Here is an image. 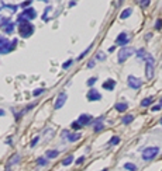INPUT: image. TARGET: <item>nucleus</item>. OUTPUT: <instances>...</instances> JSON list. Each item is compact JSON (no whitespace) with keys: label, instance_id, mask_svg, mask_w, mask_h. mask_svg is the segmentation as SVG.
<instances>
[{"label":"nucleus","instance_id":"f257e3e1","mask_svg":"<svg viewBox=\"0 0 162 171\" xmlns=\"http://www.w3.org/2000/svg\"><path fill=\"white\" fill-rule=\"evenodd\" d=\"M17 46V39H11L9 41L7 38L0 35V53H9Z\"/></svg>","mask_w":162,"mask_h":171},{"label":"nucleus","instance_id":"f03ea898","mask_svg":"<svg viewBox=\"0 0 162 171\" xmlns=\"http://www.w3.org/2000/svg\"><path fill=\"white\" fill-rule=\"evenodd\" d=\"M19 24H20V27H19L20 35L23 38L31 37L32 33H34V25L30 24V21H21V23H19Z\"/></svg>","mask_w":162,"mask_h":171},{"label":"nucleus","instance_id":"7ed1b4c3","mask_svg":"<svg viewBox=\"0 0 162 171\" xmlns=\"http://www.w3.org/2000/svg\"><path fill=\"white\" fill-rule=\"evenodd\" d=\"M35 17H37V11L32 9V7H26L23 13L19 16L17 23H21V21H30V20H34Z\"/></svg>","mask_w":162,"mask_h":171},{"label":"nucleus","instance_id":"20e7f679","mask_svg":"<svg viewBox=\"0 0 162 171\" xmlns=\"http://www.w3.org/2000/svg\"><path fill=\"white\" fill-rule=\"evenodd\" d=\"M158 152H159V149L158 147H154V146H151V147H147L142 150V160H145V161H149V160H152L155 156L158 154Z\"/></svg>","mask_w":162,"mask_h":171},{"label":"nucleus","instance_id":"39448f33","mask_svg":"<svg viewBox=\"0 0 162 171\" xmlns=\"http://www.w3.org/2000/svg\"><path fill=\"white\" fill-rule=\"evenodd\" d=\"M147 60V66H145V73H147V79L151 80L154 77V58L151 55L145 56Z\"/></svg>","mask_w":162,"mask_h":171},{"label":"nucleus","instance_id":"423d86ee","mask_svg":"<svg viewBox=\"0 0 162 171\" xmlns=\"http://www.w3.org/2000/svg\"><path fill=\"white\" fill-rule=\"evenodd\" d=\"M133 53H134V49H133V48H123V49H120L118 58H117V59H118V63H124Z\"/></svg>","mask_w":162,"mask_h":171},{"label":"nucleus","instance_id":"0eeeda50","mask_svg":"<svg viewBox=\"0 0 162 171\" xmlns=\"http://www.w3.org/2000/svg\"><path fill=\"white\" fill-rule=\"evenodd\" d=\"M127 83H128L130 88H133V90H138V88L141 87L142 81H141V79L135 77V76H133V74H130L128 77H127Z\"/></svg>","mask_w":162,"mask_h":171},{"label":"nucleus","instance_id":"6e6552de","mask_svg":"<svg viewBox=\"0 0 162 171\" xmlns=\"http://www.w3.org/2000/svg\"><path fill=\"white\" fill-rule=\"evenodd\" d=\"M66 100H68V95L65 94V93H61L59 95H58V98H56L55 101V105H54V108L55 110H61L62 107L65 105V102H66Z\"/></svg>","mask_w":162,"mask_h":171},{"label":"nucleus","instance_id":"1a4fd4ad","mask_svg":"<svg viewBox=\"0 0 162 171\" xmlns=\"http://www.w3.org/2000/svg\"><path fill=\"white\" fill-rule=\"evenodd\" d=\"M86 97H88L89 101H100V100H102V94L97 91V90L92 88V90L88 93V95H86Z\"/></svg>","mask_w":162,"mask_h":171},{"label":"nucleus","instance_id":"9d476101","mask_svg":"<svg viewBox=\"0 0 162 171\" xmlns=\"http://www.w3.org/2000/svg\"><path fill=\"white\" fill-rule=\"evenodd\" d=\"M128 42H130V37H128V34H125V33H121L116 39V44L120 46H125Z\"/></svg>","mask_w":162,"mask_h":171},{"label":"nucleus","instance_id":"9b49d317","mask_svg":"<svg viewBox=\"0 0 162 171\" xmlns=\"http://www.w3.org/2000/svg\"><path fill=\"white\" fill-rule=\"evenodd\" d=\"M78 122L80 125H88L92 122V116L89 115V114H82V115L78 118Z\"/></svg>","mask_w":162,"mask_h":171},{"label":"nucleus","instance_id":"f8f14e48","mask_svg":"<svg viewBox=\"0 0 162 171\" xmlns=\"http://www.w3.org/2000/svg\"><path fill=\"white\" fill-rule=\"evenodd\" d=\"M114 86H116V81L113 79H109L103 83V88H104V90H109V91H113V90H114Z\"/></svg>","mask_w":162,"mask_h":171},{"label":"nucleus","instance_id":"ddd939ff","mask_svg":"<svg viewBox=\"0 0 162 171\" xmlns=\"http://www.w3.org/2000/svg\"><path fill=\"white\" fill-rule=\"evenodd\" d=\"M127 108H128V104H127V102H118V104H116V110L118 112L127 111Z\"/></svg>","mask_w":162,"mask_h":171},{"label":"nucleus","instance_id":"4468645a","mask_svg":"<svg viewBox=\"0 0 162 171\" xmlns=\"http://www.w3.org/2000/svg\"><path fill=\"white\" fill-rule=\"evenodd\" d=\"M66 139H68V142H76V140H79L80 139V133H68V136H66Z\"/></svg>","mask_w":162,"mask_h":171},{"label":"nucleus","instance_id":"2eb2a0df","mask_svg":"<svg viewBox=\"0 0 162 171\" xmlns=\"http://www.w3.org/2000/svg\"><path fill=\"white\" fill-rule=\"evenodd\" d=\"M3 30H4L6 34H11L14 31V23H11V21H10L7 25H4V27H3Z\"/></svg>","mask_w":162,"mask_h":171},{"label":"nucleus","instance_id":"dca6fc26","mask_svg":"<svg viewBox=\"0 0 162 171\" xmlns=\"http://www.w3.org/2000/svg\"><path fill=\"white\" fill-rule=\"evenodd\" d=\"M131 13H133V9H125L123 13L120 14V19L121 20H125V19H128L130 16H131Z\"/></svg>","mask_w":162,"mask_h":171},{"label":"nucleus","instance_id":"f3484780","mask_svg":"<svg viewBox=\"0 0 162 171\" xmlns=\"http://www.w3.org/2000/svg\"><path fill=\"white\" fill-rule=\"evenodd\" d=\"M102 119H103V118H99V122L94 124V132H100V130L104 129V125L102 124Z\"/></svg>","mask_w":162,"mask_h":171},{"label":"nucleus","instance_id":"a211bd4d","mask_svg":"<svg viewBox=\"0 0 162 171\" xmlns=\"http://www.w3.org/2000/svg\"><path fill=\"white\" fill-rule=\"evenodd\" d=\"M58 154H59V153L56 152V150H48L45 156H46V158H56Z\"/></svg>","mask_w":162,"mask_h":171},{"label":"nucleus","instance_id":"6ab92c4d","mask_svg":"<svg viewBox=\"0 0 162 171\" xmlns=\"http://www.w3.org/2000/svg\"><path fill=\"white\" fill-rule=\"evenodd\" d=\"M19 161H20V154H14L13 157L9 160V163H7V164H9V166H13V164H17Z\"/></svg>","mask_w":162,"mask_h":171},{"label":"nucleus","instance_id":"aec40b11","mask_svg":"<svg viewBox=\"0 0 162 171\" xmlns=\"http://www.w3.org/2000/svg\"><path fill=\"white\" fill-rule=\"evenodd\" d=\"M133 119H134V116L133 115H125L123 119H121V122L124 124V125H128V124H131L133 122Z\"/></svg>","mask_w":162,"mask_h":171},{"label":"nucleus","instance_id":"412c9836","mask_svg":"<svg viewBox=\"0 0 162 171\" xmlns=\"http://www.w3.org/2000/svg\"><path fill=\"white\" fill-rule=\"evenodd\" d=\"M152 101H154L152 97L145 98V100H142V101H141V107H148V105H151V104H152Z\"/></svg>","mask_w":162,"mask_h":171},{"label":"nucleus","instance_id":"4be33fe9","mask_svg":"<svg viewBox=\"0 0 162 171\" xmlns=\"http://www.w3.org/2000/svg\"><path fill=\"white\" fill-rule=\"evenodd\" d=\"M124 168H125V170H130V171H137V167H135L133 163H125Z\"/></svg>","mask_w":162,"mask_h":171},{"label":"nucleus","instance_id":"5701e85b","mask_svg":"<svg viewBox=\"0 0 162 171\" xmlns=\"http://www.w3.org/2000/svg\"><path fill=\"white\" fill-rule=\"evenodd\" d=\"M109 143H110L111 146H116V144L120 143V138H118V136H113V138L110 139V142H109Z\"/></svg>","mask_w":162,"mask_h":171},{"label":"nucleus","instance_id":"b1692460","mask_svg":"<svg viewBox=\"0 0 162 171\" xmlns=\"http://www.w3.org/2000/svg\"><path fill=\"white\" fill-rule=\"evenodd\" d=\"M10 23V19L9 17H0V27H4Z\"/></svg>","mask_w":162,"mask_h":171},{"label":"nucleus","instance_id":"393cba45","mask_svg":"<svg viewBox=\"0 0 162 171\" xmlns=\"http://www.w3.org/2000/svg\"><path fill=\"white\" fill-rule=\"evenodd\" d=\"M46 158L45 157H40V158H37V164L40 167H44V166H46Z\"/></svg>","mask_w":162,"mask_h":171},{"label":"nucleus","instance_id":"a878e982","mask_svg":"<svg viewBox=\"0 0 162 171\" xmlns=\"http://www.w3.org/2000/svg\"><path fill=\"white\" fill-rule=\"evenodd\" d=\"M72 161H74V156H68V157H66L64 161H62V166H69Z\"/></svg>","mask_w":162,"mask_h":171},{"label":"nucleus","instance_id":"bb28decb","mask_svg":"<svg viewBox=\"0 0 162 171\" xmlns=\"http://www.w3.org/2000/svg\"><path fill=\"white\" fill-rule=\"evenodd\" d=\"M3 7H6V9H9L10 11H17V7H19V6H16V4H3Z\"/></svg>","mask_w":162,"mask_h":171},{"label":"nucleus","instance_id":"cd10ccee","mask_svg":"<svg viewBox=\"0 0 162 171\" xmlns=\"http://www.w3.org/2000/svg\"><path fill=\"white\" fill-rule=\"evenodd\" d=\"M72 63H74V60H72V59L66 60V62H65L64 65H62V67H64V69H69L70 66H72Z\"/></svg>","mask_w":162,"mask_h":171},{"label":"nucleus","instance_id":"c85d7f7f","mask_svg":"<svg viewBox=\"0 0 162 171\" xmlns=\"http://www.w3.org/2000/svg\"><path fill=\"white\" fill-rule=\"evenodd\" d=\"M96 81H97V77H90V79L88 80V86L89 87H92V86H94Z\"/></svg>","mask_w":162,"mask_h":171},{"label":"nucleus","instance_id":"c756f323","mask_svg":"<svg viewBox=\"0 0 162 171\" xmlns=\"http://www.w3.org/2000/svg\"><path fill=\"white\" fill-rule=\"evenodd\" d=\"M50 11H51V7H46L45 11H44V16H42V20H44V21H48V17H46V16H48Z\"/></svg>","mask_w":162,"mask_h":171},{"label":"nucleus","instance_id":"7c9ffc66","mask_svg":"<svg viewBox=\"0 0 162 171\" xmlns=\"http://www.w3.org/2000/svg\"><path fill=\"white\" fill-rule=\"evenodd\" d=\"M90 49H92V45H89V46H88V48H86V49H85V51H83V52H82V53H80V55H79V59H82V58H83V56H85V55H86V53H88V52H89V51H90Z\"/></svg>","mask_w":162,"mask_h":171},{"label":"nucleus","instance_id":"2f4dec72","mask_svg":"<svg viewBox=\"0 0 162 171\" xmlns=\"http://www.w3.org/2000/svg\"><path fill=\"white\" fill-rule=\"evenodd\" d=\"M137 56H138V59H141V58H145V56H147V53H145V51H144V49H140V51L137 52Z\"/></svg>","mask_w":162,"mask_h":171},{"label":"nucleus","instance_id":"473e14b6","mask_svg":"<svg viewBox=\"0 0 162 171\" xmlns=\"http://www.w3.org/2000/svg\"><path fill=\"white\" fill-rule=\"evenodd\" d=\"M42 93H44V88H37V90H34V93H32V94H34V95L37 97V95L42 94Z\"/></svg>","mask_w":162,"mask_h":171},{"label":"nucleus","instance_id":"72a5a7b5","mask_svg":"<svg viewBox=\"0 0 162 171\" xmlns=\"http://www.w3.org/2000/svg\"><path fill=\"white\" fill-rule=\"evenodd\" d=\"M38 140H40V138H38V136H35V138L32 139V142H31V147H35V146H37Z\"/></svg>","mask_w":162,"mask_h":171},{"label":"nucleus","instance_id":"f704fd0d","mask_svg":"<svg viewBox=\"0 0 162 171\" xmlns=\"http://www.w3.org/2000/svg\"><path fill=\"white\" fill-rule=\"evenodd\" d=\"M162 27V20H157V23H155V30H161Z\"/></svg>","mask_w":162,"mask_h":171},{"label":"nucleus","instance_id":"c9c22d12","mask_svg":"<svg viewBox=\"0 0 162 171\" xmlns=\"http://www.w3.org/2000/svg\"><path fill=\"white\" fill-rule=\"evenodd\" d=\"M80 126H82V125H80V124H79L78 121H76V122H72V128H74L75 130H76V129H79V128H80Z\"/></svg>","mask_w":162,"mask_h":171},{"label":"nucleus","instance_id":"e433bc0d","mask_svg":"<svg viewBox=\"0 0 162 171\" xmlns=\"http://www.w3.org/2000/svg\"><path fill=\"white\" fill-rule=\"evenodd\" d=\"M104 58H106V56H104V53H97V55H96V59L97 60H104Z\"/></svg>","mask_w":162,"mask_h":171},{"label":"nucleus","instance_id":"4c0bfd02","mask_svg":"<svg viewBox=\"0 0 162 171\" xmlns=\"http://www.w3.org/2000/svg\"><path fill=\"white\" fill-rule=\"evenodd\" d=\"M148 4H149V0H141V6L142 7H147Z\"/></svg>","mask_w":162,"mask_h":171},{"label":"nucleus","instance_id":"58836bf2","mask_svg":"<svg viewBox=\"0 0 162 171\" xmlns=\"http://www.w3.org/2000/svg\"><path fill=\"white\" fill-rule=\"evenodd\" d=\"M83 161H85V156H82V157H79L78 160H76V164H82Z\"/></svg>","mask_w":162,"mask_h":171},{"label":"nucleus","instance_id":"ea45409f","mask_svg":"<svg viewBox=\"0 0 162 171\" xmlns=\"http://www.w3.org/2000/svg\"><path fill=\"white\" fill-rule=\"evenodd\" d=\"M31 4V0H27V1H24L23 4H21V7H23V9H26V6H30Z\"/></svg>","mask_w":162,"mask_h":171},{"label":"nucleus","instance_id":"a19ab883","mask_svg":"<svg viewBox=\"0 0 162 171\" xmlns=\"http://www.w3.org/2000/svg\"><path fill=\"white\" fill-rule=\"evenodd\" d=\"M151 110H152L154 112H157V111H159V110H161V105H154Z\"/></svg>","mask_w":162,"mask_h":171},{"label":"nucleus","instance_id":"79ce46f5","mask_svg":"<svg viewBox=\"0 0 162 171\" xmlns=\"http://www.w3.org/2000/svg\"><path fill=\"white\" fill-rule=\"evenodd\" d=\"M88 67H89V69L94 67V60H90V62H89V63H88Z\"/></svg>","mask_w":162,"mask_h":171},{"label":"nucleus","instance_id":"37998d69","mask_svg":"<svg viewBox=\"0 0 162 171\" xmlns=\"http://www.w3.org/2000/svg\"><path fill=\"white\" fill-rule=\"evenodd\" d=\"M68 133H69L68 130H64V132L61 133V136H62V138H66V136H68Z\"/></svg>","mask_w":162,"mask_h":171},{"label":"nucleus","instance_id":"c03bdc74","mask_svg":"<svg viewBox=\"0 0 162 171\" xmlns=\"http://www.w3.org/2000/svg\"><path fill=\"white\" fill-rule=\"evenodd\" d=\"M75 4H76V1H70V3H69V6H70V7H74Z\"/></svg>","mask_w":162,"mask_h":171},{"label":"nucleus","instance_id":"a18cd8bd","mask_svg":"<svg viewBox=\"0 0 162 171\" xmlns=\"http://www.w3.org/2000/svg\"><path fill=\"white\" fill-rule=\"evenodd\" d=\"M4 115V111H3V110H0V116H3Z\"/></svg>","mask_w":162,"mask_h":171},{"label":"nucleus","instance_id":"49530a36","mask_svg":"<svg viewBox=\"0 0 162 171\" xmlns=\"http://www.w3.org/2000/svg\"><path fill=\"white\" fill-rule=\"evenodd\" d=\"M41 1H45V3H48V1H50V0H41Z\"/></svg>","mask_w":162,"mask_h":171},{"label":"nucleus","instance_id":"de8ad7c7","mask_svg":"<svg viewBox=\"0 0 162 171\" xmlns=\"http://www.w3.org/2000/svg\"><path fill=\"white\" fill-rule=\"evenodd\" d=\"M159 105H161V108H162V98H161V104H159Z\"/></svg>","mask_w":162,"mask_h":171},{"label":"nucleus","instance_id":"09e8293b","mask_svg":"<svg viewBox=\"0 0 162 171\" xmlns=\"http://www.w3.org/2000/svg\"><path fill=\"white\" fill-rule=\"evenodd\" d=\"M102 171H107V170H106V168H104V170H102Z\"/></svg>","mask_w":162,"mask_h":171},{"label":"nucleus","instance_id":"8fccbe9b","mask_svg":"<svg viewBox=\"0 0 162 171\" xmlns=\"http://www.w3.org/2000/svg\"><path fill=\"white\" fill-rule=\"evenodd\" d=\"M161 125H162V118H161Z\"/></svg>","mask_w":162,"mask_h":171},{"label":"nucleus","instance_id":"3c124183","mask_svg":"<svg viewBox=\"0 0 162 171\" xmlns=\"http://www.w3.org/2000/svg\"><path fill=\"white\" fill-rule=\"evenodd\" d=\"M121 1H123V0H120V3H121Z\"/></svg>","mask_w":162,"mask_h":171},{"label":"nucleus","instance_id":"603ef678","mask_svg":"<svg viewBox=\"0 0 162 171\" xmlns=\"http://www.w3.org/2000/svg\"><path fill=\"white\" fill-rule=\"evenodd\" d=\"M0 10H2V7H0Z\"/></svg>","mask_w":162,"mask_h":171},{"label":"nucleus","instance_id":"864d4df0","mask_svg":"<svg viewBox=\"0 0 162 171\" xmlns=\"http://www.w3.org/2000/svg\"><path fill=\"white\" fill-rule=\"evenodd\" d=\"M9 171H10V170H9Z\"/></svg>","mask_w":162,"mask_h":171}]
</instances>
